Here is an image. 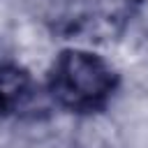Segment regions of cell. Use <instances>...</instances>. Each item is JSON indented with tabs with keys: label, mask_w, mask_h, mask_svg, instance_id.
I'll return each instance as SVG.
<instances>
[{
	"label": "cell",
	"mask_w": 148,
	"mask_h": 148,
	"mask_svg": "<svg viewBox=\"0 0 148 148\" xmlns=\"http://www.w3.org/2000/svg\"><path fill=\"white\" fill-rule=\"evenodd\" d=\"M141 0H58L51 25L67 39L106 42L125 30Z\"/></svg>",
	"instance_id": "7a4b0ae2"
},
{
	"label": "cell",
	"mask_w": 148,
	"mask_h": 148,
	"mask_svg": "<svg viewBox=\"0 0 148 148\" xmlns=\"http://www.w3.org/2000/svg\"><path fill=\"white\" fill-rule=\"evenodd\" d=\"M51 99L28 67L16 60L0 62V118L2 120H44L51 113Z\"/></svg>",
	"instance_id": "3957f363"
},
{
	"label": "cell",
	"mask_w": 148,
	"mask_h": 148,
	"mask_svg": "<svg viewBox=\"0 0 148 148\" xmlns=\"http://www.w3.org/2000/svg\"><path fill=\"white\" fill-rule=\"evenodd\" d=\"M44 88L53 106L74 116H95L113 102L120 74L95 51L67 46L53 58Z\"/></svg>",
	"instance_id": "6da1fadb"
}]
</instances>
